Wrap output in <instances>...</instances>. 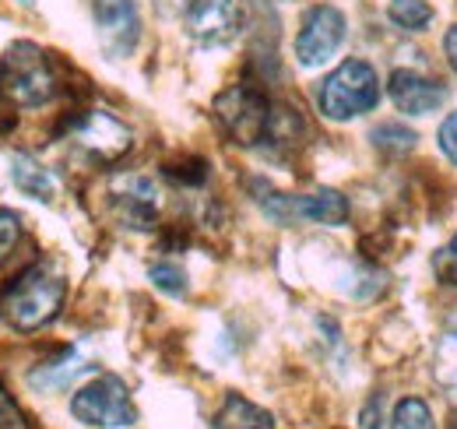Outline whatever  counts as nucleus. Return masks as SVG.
<instances>
[{
  "label": "nucleus",
  "instance_id": "dca6fc26",
  "mask_svg": "<svg viewBox=\"0 0 457 429\" xmlns=\"http://www.w3.org/2000/svg\"><path fill=\"white\" fill-rule=\"evenodd\" d=\"M395 429H433V412L422 398H404L395 408Z\"/></svg>",
  "mask_w": 457,
  "mask_h": 429
},
{
  "label": "nucleus",
  "instance_id": "6e6552de",
  "mask_svg": "<svg viewBox=\"0 0 457 429\" xmlns=\"http://www.w3.org/2000/svg\"><path fill=\"white\" fill-rule=\"evenodd\" d=\"M92 18H96L99 46L110 60L134 54L141 39V14L134 0H92Z\"/></svg>",
  "mask_w": 457,
  "mask_h": 429
},
{
  "label": "nucleus",
  "instance_id": "b1692460",
  "mask_svg": "<svg viewBox=\"0 0 457 429\" xmlns=\"http://www.w3.org/2000/svg\"><path fill=\"white\" fill-rule=\"evenodd\" d=\"M444 50H447V60H451V67H454L457 74V25L444 36Z\"/></svg>",
  "mask_w": 457,
  "mask_h": 429
},
{
  "label": "nucleus",
  "instance_id": "0eeeda50",
  "mask_svg": "<svg viewBox=\"0 0 457 429\" xmlns=\"http://www.w3.org/2000/svg\"><path fill=\"white\" fill-rule=\"evenodd\" d=\"M345 14L331 4H320L313 7L306 18H303V29L295 36V60L303 67H320L328 63L331 56L342 50L345 43Z\"/></svg>",
  "mask_w": 457,
  "mask_h": 429
},
{
  "label": "nucleus",
  "instance_id": "423d86ee",
  "mask_svg": "<svg viewBox=\"0 0 457 429\" xmlns=\"http://www.w3.org/2000/svg\"><path fill=\"white\" fill-rule=\"evenodd\" d=\"M243 0H190L183 25L201 46H226L243 32Z\"/></svg>",
  "mask_w": 457,
  "mask_h": 429
},
{
  "label": "nucleus",
  "instance_id": "9d476101",
  "mask_svg": "<svg viewBox=\"0 0 457 429\" xmlns=\"http://www.w3.org/2000/svg\"><path fill=\"white\" fill-rule=\"evenodd\" d=\"M387 92H391L395 106L401 113H408V116H429V113H436L447 103L444 85H436L433 78H422L415 71H395Z\"/></svg>",
  "mask_w": 457,
  "mask_h": 429
},
{
  "label": "nucleus",
  "instance_id": "5701e85b",
  "mask_svg": "<svg viewBox=\"0 0 457 429\" xmlns=\"http://www.w3.org/2000/svg\"><path fill=\"white\" fill-rule=\"evenodd\" d=\"M362 429H380V398H373L362 412Z\"/></svg>",
  "mask_w": 457,
  "mask_h": 429
},
{
  "label": "nucleus",
  "instance_id": "7ed1b4c3",
  "mask_svg": "<svg viewBox=\"0 0 457 429\" xmlns=\"http://www.w3.org/2000/svg\"><path fill=\"white\" fill-rule=\"evenodd\" d=\"M377 103H380V78H377L373 63H366V60H345L317 88L320 113L338 123L377 109Z\"/></svg>",
  "mask_w": 457,
  "mask_h": 429
},
{
  "label": "nucleus",
  "instance_id": "f3484780",
  "mask_svg": "<svg viewBox=\"0 0 457 429\" xmlns=\"http://www.w3.org/2000/svg\"><path fill=\"white\" fill-rule=\"evenodd\" d=\"M148 278L155 282V289H162V292H170V296H183V292H187V274H183L179 265L159 261V265L148 268Z\"/></svg>",
  "mask_w": 457,
  "mask_h": 429
},
{
  "label": "nucleus",
  "instance_id": "aec40b11",
  "mask_svg": "<svg viewBox=\"0 0 457 429\" xmlns=\"http://www.w3.org/2000/svg\"><path fill=\"white\" fill-rule=\"evenodd\" d=\"M18 236H21V222H18V214L7 212V208H0V261L14 250Z\"/></svg>",
  "mask_w": 457,
  "mask_h": 429
},
{
  "label": "nucleus",
  "instance_id": "39448f33",
  "mask_svg": "<svg viewBox=\"0 0 457 429\" xmlns=\"http://www.w3.org/2000/svg\"><path fill=\"white\" fill-rule=\"evenodd\" d=\"M71 416L85 426L99 429H120L130 426L137 419L134 401L127 394V383L116 376H99L92 383H85L74 398H71Z\"/></svg>",
  "mask_w": 457,
  "mask_h": 429
},
{
  "label": "nucleus",
  "instance_id": "ddd939ff",
  "mask_svg": "<svg viewBox=\"0 0 457 429\" xmlns=\"http://www.w3.org/2000/svg\"><path fill=\"white\" fill-rule=\"evenodd\" d=\"M215 429H275V419H271V412L257 408L253 401L228 394L222 412L215 416Z\"/></svg>",
  "mask_w": 457,
  "mask_h": 429
},
{
  "label": "nucleus",
  "instance_id": "6ab92c4d",
  "mask_svg": "<svg viewBox=\"0 0 457 429\" xmlns=\"http://www.w3.org/2000/svg\"><path fill=\"white\" fill-rule=\"evenodd\" d=\"M433 271H436V278H440L444 285H454L457 289V232L444 250H436V257H433Z\"/></svg>",
  "mask_w": 457,
  "mask_h": 429
},
{
  "label": "nucleus",
  "instance_id": "a211bd4d",
  "mask_svg": "<svg viewBox=\"0 0 457 429\" xmlns=\"http://www.w3.org/2000/svg\"><path fill=\"white\" fill-rule=\"evenodd\" d=\"M373 141H377V148H387V152H408V148H415V134L408 127H401V123L377 127L373 130Z\"/></svg>",
  "mask_w": 457,
  "mask_h": 429
},
{
  "label": "nucleus",
  "instance_id": "1a4fd4ad",
  "mask_svg": "<svg viewBox=\"0 0 457 429\" xmlns=\"http://www.w3.org/2000/svg\"><path fill=\"white\" fill-rule=\"evenodd\" d=\"M74 141L96 162H113L130 148V130L106 109H92L74 123Z\"/></svg>",
  "mask_w": 457,
  "mask_h": 429
},
{
  "label": "nucleus",
  "instance_id": "4be33fe9",
  "mask_svg": "<svg viewBox=\"0 0 457 429\" xmlns=\"http://www.w3.org/2000/svg\"><path fill=\"white\" fill-rule=\"evenodd\" d=\"M440 148L451 162H457V113H451L444 123H440Z\"/></svg>",
  "mask_w": 457,
  "mask_h": 429
},
{
  "label": "nucleus",
  "instance_id": "9b49d317",
  "mask_svg": "<svg viewBox=\"0 0 457 429\" xmlns=\"http://www.w3.org/2000/svg\"><path fill=\"white\" fill-rule=\"evenodd\" d=\"M113 201L130 229H152L159 212V187L148 176H123L113 183Z\"/></svg>",
  "mask_w": 457,
  "mask_h": 429
},
{
  "label": "nucleus",
  "instance_id": "f8f14e48",
  "mask_svg": "<svg viewBox=\"0 0 457 429\" xmlns=\"http://www.w3.org/2000/svg\"><path fill=\"white\" fill-rule=\"evenodd\" d=\"M11 180H14V187H18L25 198H32V201H46V205H50V201L57 198V180H54V172H50L46 165H39L32 156H25V152L11 156Z\"/></svg>",
  "mask_w": 457,
  "mask_h": 429
},
{
  "label": "nucleus",
  "instance_id": "4468645a",
  "mask_svg": "<svg viewBox=\"0 0 457 429\" xmlns=\"http://www.w3.org/2000/svg\"><path fill=\"white\" fill-rule=\"evenodd\" d=\"M85 370V363H81V356L71 349V352H63L60 359H54V363H43L36 374L29 376V383L32 387H46V391H57V387H63L71 376H78Z\"/></svg>",
  "mask_w": 457,
  "mask_h": 429
},
{
  "label": "nucleus",
  "instance_id": "20e7f679",
  "mask_svg": "<svg viewBox=\"0 0 457 429\" xmlns=\"http://www.w3.org/2000/svg\"><path fill=\"white\" fill-rule=\"evenodd\" d=\"M215 116L222 123L228 138L236 145H264L268 130H271V116H275V103H268L264 92H257L253 85H232L215 99Z\"/></svg>",
  "mask_w": 457,
  "mask_h": 429
},
{
  "label": "nucleus",
  "instance_id": "f03ea898",
  "mask_svg": "<svg viewBox=\"0 0 457 429\" xmlns=\"http://www.w3.org/2000/svg\"><path fill=\"white\" fill-rule=\"evenodd\" d=\"M0 96L21 109L46 106L57 96V74L50 56L36 43H14L0 56Z\"/></svg>",
  "mask_w": 457,
  "mask_h": 429
},
{
  "label": "nucleus",
  "instance_id": "2eb2a0df",
  "mask_svg": "<svg viewBox=\"0 0 457 429\" xmlns=\"http://www.w3.org/2000/svg\"><path fill=\"white\" fill-rule=\"evenodd\" d=\"M387 14H391V21L398 29H404V32H422L433 21V7L426 0H391Z\"/></svg>",
  "mask_w": 457,
  "mask_h": 429
},
{
  "label": "nucleus",
  "instance_id": "f257e3e1",
  "mask_svg": "<svg viewBox=\"0 0 457 429\" xmlns=\"http://www.w3.org/2000/svg\"><path fill=\"white\" fill-rule=\"evenodd\" d=\"M63 296H67L63 274L54 265H32L7 285V292L0 299V314L14 331L32 334V331L57 321Z\"/></svg>",
  "mask_w": 457,
  "mask_h": 429
},
{
  "label": "nucleus",
  "instance_id": "412c9836",
  "mask_svg": "<svg viewBox=\"0 0 457 429\" xmlns=\"http://www.w3.org/2000/svg\"><path fill=\"white\" fill-rule=\"evenodd\" d=\"M0 429H29L25 412L14 405V398L4 391V383H0Z\"/></svg>",
  "mask_w": 457,
  "mask_h": 429
}]
</instances>
